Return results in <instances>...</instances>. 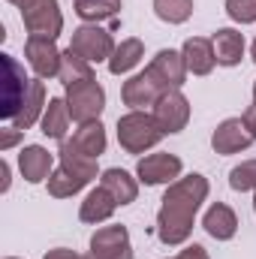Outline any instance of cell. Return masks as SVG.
<instances>
[{
  "mask_svg": "<svg viewBox=\"0 0 256 259\" xmlns=\"http://www.w3.org/2000/svg\"><path fill=\"white\" fill-rule=\"evenodd\" d=\"M208 178L193 172L184 175L178 181H172L163 193V205L157 211V238L169 247H178L184 244L193 235V223H196V214L202 208V202L208 199Z\"/></svg>",
  "mask_w": 256,
  "mask_h": 259,
  "instance_id": "6da1fadb",
  "label": "cell"
},
{
  "mask_svg": "<svg viewBox=\"0 0 256 259\" xmlns=\"http://www.w3.org/2000/svg\"><path fill=\"white\" fill-rule=\"evenodd\" d=\"M253 103H256V81H253Z\"/></svg>",
  "mask_w": 256,
  "mask_h": 259,
  "instance_id": "8d00e7d4",
  "label": "cell"
},
{
  "mask_svg": "<svg viewBox=\"0 0 256 259\" xmlns=\"http://www.w3.org/2000/svg\"><path fill=\"white\" fill-rule=\"evenodd\" d=\"M202 226H205V232H208L211 238L229 241V238H235V232H238V217H235V211H232L226 202H214V205L205 211Z\"/></svg>",
  "mask_w": 256,
  "mask_h": 259,
  "instance_id": "e0dca14e",
  "label": "cell"
},
{
  "mask_svg": "<svg viewBox=\"0 0 256 259\" xmlns=\"http://www.w3.org/2000/svg\"><path fill=\"white\" fill-rule=\"evenodd\" d=\"M18 169L27 184H42L55 172V154H49L42 145H24L18 151Z\"/></svg>",
  "mask_w": 256,
  "mask_h": 259,
  "instance_id": "9a60e30c",
  "label": "cell"
},
{
  "mask_svg": "<svg viewBox=\"0 0 256 259\" xmlns=\"http://www.w3.org/2000/svg\"><path fill=\"white\" fill-rule=\"evenodd\" d=\"M256 139L250 136V130L244 127L241 118H226L223 124H217V130L211 133V148L214 154H241L253 145Z\"/></svg>",
  "mask_w": 256,
  "mask_h": 259,
  "instance_id": "5bb4252c",
  "label": "cell"
},
{
  "mask_svg": "<svg viewBox=\"0 0 256 259\" xmlns=\"http://www.w3.org/2000/svg\"><path fill=\"white\" fill-rule=\"evenodd\" d=\"M46 84H42V78H33L30 81V91H27V97H24V103H21V112L15 115V121H12V127L15 130H30L36 121H42V112H46Z\"/></svg>",
  "mask_w": 256,
  "mask_h": 259,
  "instance_id": "ffe728a7",
  "label": "cell"
},
{
  "mask_svg": "<svg viewBox=\"0 0 256 259\" xmlns=\"http://www.w3.org/2000/svg\"><path fill=\"white\" fill-rule=\"evenodd\" d=\"M69 49L78 58L91 61V64H103V61L109 64V58L115 55L118 46H115V39H112V33L106 27H100V24H81V27L72 30Z\"/></svg>",
  "mask_w": 256,
  "mask_h": 259,
  "instance_id": "8992f818",
  "label": "cell"
},
{
  "mask_svg": "<svg viewBox=\"0 0 256 259\" xmlns=\"http://www.w3.org/2000/svg\"><path fill=\"white\" fill-rule=\"evenodd\" d=\"M181 172H184L181 157L166 154V151H160V154H148V157H142V160L136 163V178H139L145 187H160V184L169 187L172 181L181 178Z\"/></svg>",
  "mask_w": 256,
  "mask_h": 259,
  "instance_id": "52a82bcc",
  "label": "cell"
},
{
  "mask_svg": "<svg viewBox=\"0 0 256 259\" xmlns=\"http://www.w3.org/2000/svg\"><path fill=\"white\" fill-rule=\"evenodd\" d=\"M84 259H133V244H130L127 226H100L91 235V250Z\"/></svg>",
  "mask_w": 256,
  "mask_h": 259,
  "instance_id": "ba28073f",
  "label": "cell"
},
{
  "mask_svg": "<svg viewBox=\"0 0 256 259\" xmlns=\"http://www.w3.org/2000/svg\"><path fill=\"white\" fill-rule=\"evenodd\" d=\"M21 21L30 36H49L58 39L64 30V12L58 0H24L21 6Z\"/></svg>",
  "mask_w": 256,
  "mask_h": 259,
  "instance_id": "3957f363",
  "label": "cell"
},
{
  "mask_svg": "<svg viewBox=\"0 0 256 259\" xmlns=\"http://www.w3.org/2000/svg\"><path fill=\"white\" fill-rule=\"evenodd\" d=\"M72 6H75V15L88 24L109 21L121 12V0H72Z\"/></svg>",
  "mask_w": 256,
  "mask_h": 259,
  "instance_id": "d4e9b609",
  "label": "cell"
},
{
  "mask_svg": "<svg viewBox=\"0 0 256 259\" xmlns=\"http://www.w3.org/2000/svg\"><path fill=\"white\" fill-rule=\"evenodd\" d=\"M84 184H91V178H84V175H78V172H72V169H66V166H58L55 172H52V178H49V196H55V199H69V196H75Z\"/></svg>",
  "mask_w": 256,
  "mask_h": 259,
  "instance_id": "484cf974",
  "label": "cell"
},
{
  "mask_svg": "<svg viewBox=\"0 0 256 259\" xmlns=\"http://www.w3.org/2000/svg\"><path fill=\"white\" fill-rule=\"evenodd\" d=\"M253 214H256V196H253Z\"/></svg>",
  "mask_w": 256,
  "mask_h": 259,
  "instance_id": "74e56055",
  "label": "cell"
},
{
  "mask_svg": "<svg viewBox=\"0 0 256 259\" xmlns=\"http://www.w3.org/2000/svg\"><path fill=\"white\" fill-rule=\"evenodd\" d=\"M21 133L24 130H15V127H6L3 133H0V151H9L18 139H21Z\"/></svg>",
  "mask_w": 256,
  "mask_h": 259,
  "instance_id": "f546056e",
  "label": "cell"
},
{
  "mask_svg": "<svg viewBox=\"0 0 256 259\" xmlns=\"http://www.w3.org/2000/svg\"><path fill=\"white\" fill-rule=\"evenodd\" d=\"M9 3H15V6H21V3H24V0H9Z\"/></svg>",
  "mask_w": 256,
  "mask_h": 259,
  "instance_id": "d590c367",
  "label": "cell"
},
{
  "mask_svg": "<svg viewBox=\"0 0 256 259\" xmlns=\"http://www.w3.org/2000/svg\"><path fill=\"white\" fill-rule=\"evenodd\" d=\"M229 187L235 193H247V190H256V160H244L241 166H235L229 172Z\"/></svg>",
  "mask_w": 256,
  "mask_h": 259,
  "instance_id": "83f0119b",
  "label": "cell"
},
{
  "mask_svg": "<svg viewBox=\"0 0 256 259\" xmlns=\"http://www.w3.org/2000/svg\"><path fill=\"white\" fill-rule=\"evenodd\" d=\"M64 100H66V106H69V118H72L75 124L100 121V115H103V109H106V91H103V84H100L97 78L66 88Z\"/></svg>",
  "mask_w": 256,
  "mask_h": 259,
  "instance_id": "5b68a950",
  "label": "cell"
},
{
  "mask_svg": "<svg viewBox=\"0 0 256 259\" xmlns=\"http://www.w3.org/2000/svg\"><path fill=\"white\" fill-rule=\"evenodd\" d=\"M142 58H145V46H142V39L130 36V39H124V42L115 49V55L109 58V72H112V75H124V72H130L133 66H139Z\"/></svg>",
  "mask_w": 256,
  "mask_h": 259,
  "instance_id": "603a6c76",
  "label": "cell"
},
{
  "mask_svg": "<svg viewBox=\"0 0 256 259\" xmlns=\"http://www.w3.org/2000/svg\"><path fill=\"white\" fill-rule=\"evenodd\" d=\"M181 55H184L187 72H193V75H208V72L217 66L214 46H211V39H205V36H190V39L184 42Z\"/></svg>",
  "mask_w": 256,
  "mask_h": 259,
  "instance_id": "d6986e66",
  "label": "cell"
},
{
  "mask_svg": "<svg viewBox=\"0 0 256 259\" xmlns=\"http://www.w3.org/2000/svg\"><path fill=\"white\" fill-rule=\"evenodd\" d=\"M178 259H211V256H208V250H205L202 244H187V247L178 253Z\"/></svg>",
  "mask_w": 256,
  "mask_h": 259,
  "instance_id": "4dcf8cb0",
  "label": "cell"
},
{
  "mask_svg": "<svg viewBox=\"0 0 256 259\" xmlns=\"http://www.w3.org/2000/svg\"><path fill=\"white\" fill-rule=\"evenodd\" d=\"M154 121L166 136L181 133L187 127V121H190V100L181 91H166L157 100V106H154Z\"/></svg>",
  "mask_w": 256,
  "mask_h": 259,
  "instance_id": "8fae6325",
  "label": "cell"
},
{
  "mask_svg": "<svg viewBox=\"0 0 256 259\" xmlns=\"http://www.w3.org/2000/svg\"><path fill=\"white\" fill-rule=\"evenodd\" d=\"M250 55H253V64H256V39H253V46H250Z\"/></svg>",
  "mask_w": 256,
  "mask_h": 259,
  "instance_id": "e575fe53",
  "label": "cell"
},
{
  "mask_svg": "<svg viewBox=\"0 0 256 259\" xmlns=\"http://www.w3.org/2000/svg\"><path fill=\"white\" fill-rule=\"evenodd\" d=\"M163 94H166V91H163V84L151 75V69H145V72L127 78L124 88H121V100H124V106H130L133 112H142V109H148V106H157V100H160Z\"/></svg>",
  "mask_w": 256,
  "mask_h": 259,
  "instance_id": "7c38bea8",
  "label": "cell"
},
{
  "mask_svg": "<svg viewBox=\"0 0 256 259\" xmlns=\"http://www.w3.org/2000/svg\"><path fill=\"white\" fill-rule=\"evenodd\" d=\"M166 133L157 127L154 115L148 112H127L124 118H118V142L127 154H145L148 148L160 145Z\"/></svg>",
  "mask_w": 256,
  "mask_h": 259,
  "instance_id": "7a4b0ae2",
  "label": "cell"
},
{
  "mask_svg": "<svg viewBox=\"0 0 256 259\" xmlns=\"http://www.w3.org/2000/svg\"><path fill=\"white\" fill-rule=\"evenodd\" d=\"M58 78L64 81L66 88H72V84H81V81H94L97 75L91 69V61H84L72 49H66L64 55H61V72H58Z\"/></svg>",
  "mask_w": 256,
  "mask_h": 259,
  "instance_id": "cb8c5ba5",
  "label": "cell"
},
{
  "mask_svg": "<svg viewBox=\"0 0 256 259\" xmlns=\"http://www.w3.org/2000/svg\"><path fill=\"white\" fill-rule=\"evenodd\" d=\"M175 259H178V256H175Z\"/></svg>",
  "mask_w": 256,
  "mask_h": 259,
  "instance_id": "ab89813d",
  "label": "cell"
},
{
  "mask_svg": "<svg viewBox=\"0 0 256 259\" xmlns=\"http://www.w3.org/2000/svg\"><path fill=\"white\" fill-rule=\"evenodd\" d=\"M3 64V97H0V118L3 121H15V115L21 112V103L30 91V78L24 75V66L18 64L12 55H0Z\"/></svg>",
  "mask_w": 256,
  "mask_h": 259,
  "instance_id": "277c9868",
  "label": "cell"
},
{
  "mask_svg": "<svg viewBox=\"0 0 256 259\" xmlns=\"http://www.w3.org/2000/svg\"><path fill=\"white\" fill-rule=\"evenodd\" d=\"M241 121H244V127L250 130V136L256 139V103H253V106H247V109H244Z\"/></svg>",
  "mask_w": 256,
  "mask_h": 259,
  "instance_id": "d6a6232c",
  "label": "cell"
},
{
  "mask_svg": "<svg viewBox=\"0 0 256 259\" xmlns=\"http://www.w3.org/2000/svg\"><path fill=\"white\" fill-rule=\"evenodd\" d=\"M211 46L220 66H238L244 58V33H238L235 27H220L217 33H211Z\"/></svg>",
  "mask_w": 256,
  "mask_h": 259,
  "instance_id": "ac0fdd59",
  "label": "cell"
},
{
  "mask_svg": "<svg viewBox=\"0 0 256 259\" xmlns=\"http://www.w3.org/2000/svg\"><path fill=\"white\" fill-rule=\"evenodd\" d=\"M226 15L238 24L256 21V0H226Z\"/></svg>",
  "mask_w": 256,
  "mask_h": 259,
  "instance_id": "f1b7e54d",
  "label": "cell"
},
{
  "mask_svg": "<svg viewBox=\"0 0 256 259\" xmlns=\"http://www.w3.org/2000/svg\"><path fill=\"white\" fill-rule=\"evenodd\" d=\"M69 121H72V118H69V106H66V100L64 97H52L49 106H46V112H42V121H39L42 136L64 142L66 130H69Z\"/></svg>",
  "mask_w": 256,
  "mask_h": 259,
  "instance_id": "44dd1931",
  "label": "cell"
},
{
  "mask_svg": "<svg viewBox=\"0 0 256 259\" xmlns=\"http://www.w3.org/2000/svg\"><path fill=\"white\" fill-rule=\"evenodd\" d=\"M6 259H18V256H6Z\"/></svg>",
  "mask_w": 256,
  "mask_h": 259,
  "instance_id": "f35d334b",
  "label": "cell"
},
{
  "mask_svg": "<svg viewBox=\"0 0 256 259\" xmlns=\"http://www.w3.org/2000/svg\"><path fill=\"white\" fill-rule=\"evenodd\" d=\"M100 184L118 199V205H130V202H136V196H139L136 178H133L130 172H124V169H118V166L106 169V172L100 175Z\"/></svg>",
  "mask_w": 256,
  "mask_h": 259,
  "instance_id": "7402d4cb",
  "label": "cell"
},
{
  "mask_svg": "<svg viewBox=\"0 0 256 259\" xmlns=\"http://www.w3.org/2000/svg\"><path fill=\"white\" fill-rule=\"evenodd\" d=\"M106 127L100 121H91V124H81V127L72 133V139L61 142V151L58 154H72V157H84V160H100L106 154Z\"/></svg>",
  "mask_w": 256,
  "mask_h": 259,
  "instance_id": "9c48e42d",
  "label": "cell"
},
{
  "mask_svg": "<svg viewBox=\"0 0 256 259\" xmlns=\"http://www.w3.org/2000/svg\"><path fill=\"white\" fill-rule=\"evenodd\" d=\"M61 55L64 52L49 36H27V42H24V58H27L30 69L36 72V78H42V81L55 78L61 72Z\"/></svg>",
  "mask_w": 256,
  "mask_h": 259,
  "instance_id": "30bf717a",
  "label": "cell"
},
{
  "mask_svg": "<svg viewBox=\"0 0 256 259\" xmlns=\"http://www.w3.org/2000/svg\"><path fill=\"white\" fill-rule=\"evenodd\" d=\"M0 178H3V184H0V190L6 193V190H9V163H6V160H0Z\"/></svg>",
  "mask_w": 256,
  "mask_h": 259,
  "instance_id": "836d02e7",
  "label": "cell"
},
{
  "mask_svg": "<svg viewBox=\"0 0 256 259\" xmlns=\"http://www.w3.org/2000/svg\"><path fill=\"white\" fill-rule=\"evenodd\" d=\"M115 211H118V199L100 184V187H94L91 193L84 196V202H81V208H78V220L97 226V223H106Z\"/></svg>",
  "mask_w": 256,
  "mask_h": 259,
  "instance_id": "2e32d148",
  "label": "cell"
},
{
  "mask_svg": "<svg viewBox=\"0 0 256 259\" xmlns=\"http://www.w3.org/2000/svg\"><path fill=\"white\" fill-rule=\"evenodd\" d=\"M154 15L166 24H184L193 15V0H154Z\"/></svg>",
  "mask_w": 256,
  "mask_h": 259,
  "instance_id": "4316f807",
  "label": "cell"
},
{
  "mask_svg": "<svg viewBox=\"0 0 256 259\" xmlns=\"http://www.w3.org/2000/svg\"><path fill=\"white\" fill-rule=\"evenodd\" d=\"M151 75L163 84V91H181V84L187 81V64L184 55L175 49H160L154 55V61L148 64Z\"/></svg>",
  "mask_w": 256,
  "mask_h": 259,
  "instance_id": "4fadbf2b",
  "label": "cell"
},
{
  "mask_svg": "<svg viewBox=\"0 0 256 259\" xmlns=\"http://www.w3.org/2000/svg\"><path fill=\"white\" fill-rule=\"evenodd\" d=\"M42 259H84V256H78V253L69 250V247H55V250H49Z\"/></svg>",
  "mask_w": 256,
  "mask_h": 259,
  "instance_id": "1f68e13d",
  "label": "cell"
}]
</instances>
